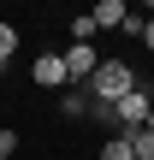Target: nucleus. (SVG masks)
Segmentation results:
<instances>
[{
    "instance_id": "obj_11",
    "label": "nucleus",
    "mask_w": 154,
    "mask_h": 160,
    "mask_svg": "<svg viewBox=\"0 0 154 160\" xmlns=\"http://www.w3.org/2000/svg\"><path fill=\"white\" fill-rule=\"evenodd\" d=\"M148 131H154V113H148Z\"/></svg>"
},
{
    "instance_id": "obj_7",
    "label": "nucleus",
    "mask_w": 154,
    "mask_h": 160,
    "mask_svg": "<svg viewBox=\"0 0 154 160\" xmlns=\"http://www.w3.org/2000/svg\"><path fill=\"white\" fill-rule=\"evenodd\" d=\"M101 160H137V154H131V142H125V137H107V148H101Z\"/></svg>"
},
{
    "instance_id": "obj_8",
    "label": "nucleus",
    "mask_w": 154,
    "mask_h": 160,
    "mask_svg": "<svg viewBox=\"0 0 154 160\" xmlns=\"http://www.w3.org/2000/svg\"><path fill=\"white\" fill-rule=\"evenodd\" d=\"M12 53H18V30H12V24H0V65H6Z\"/></svg>"
},
{
    "instance_id": "obj_2",
    "label": "nucleus",
    "mask_w": 154,
    "mask_h": 160,
    "mask_svg": "<svg viewBox=\"0 0 154 160\" xmlns=\"http://www.w3.org/2000/svg\"><path fill=\"white\" fill-rule=\"evenodd\" d=\"M148 113H154V89L148 83H137L119 107H113V137H125V131H142L148 125Z\"/></svg>"
},
{
    "instance_id": "obj_4",
    "label": "nucleus",
    "mask_w": 154,
    "mask_h": 160,
    "mask_svg": "<svg viewBox=\"0 0 154 160\" xmlns=\"http://www.w3.org/2000/svg\"><path fill=\"white\" fill-rule=\"evenodd\" d=\"M89 18H95V30H125V24H131V6H125V0H101Z\"/></svg>"
},
{
    "instance_id": "obj_10",
    "label": "nucleus",
    "mask_w": 154,
    "mask_h": 160,
    "mask_svg": "<svg viewBox=\"0 0 154 160\" xmlns=\"http://www.w3.org/2000/svg\"><path fill=\"white\" fill-rule=\"evenodd\" d=\"M142 42H148V53H154V18H142Z\"/></svg>"
},
{
    "instance_id": "obj_3",
    "label": "nucleus",
    "mask_w": 154,
    "mask_h": 160,
    "mask_svg": "<svg viewBox=\"0 0 154 160\" xmlns=\"http://www.w3.org/2000/svg\"><path fill=\"white\" fill-rule=\"evenodd\" d=\"M59 59H65V83H71V89H83V83L95 77V65H101V53H95V48H83V42H71Z\"/></svg>"
},
{
    "instance_id": "obj_1",
    "label": "nucleus",
    "mask_w": 154,
    "mask_h": 160,
    "mask_svg": "<svg viewBox=\"0 0 154 160\" xmlns=\"http://www.w3.org/2000/svg\"><path fill=\"white\" fill-rule=\"evenodd\" d=\"M137 83H142V77H137L125 59H101V65H95V77L83 83V95H89V107H119Z\"/></svg>"
},
{
    "instance_id": "obj_5",
    "label": "nucleus",
    "mask_w": 154,
    "mask_h": 160,
    "mask_svg": "<svg viewBox=\"0 0 154 160\" xmlns=\"http://www.w3.org/2000/svg\"><path fill=\"white\" fill-rule=\"evenodd\" d=\"M36 83H42V89H59V83H65V59H59V53H42V59H36Z\"/></svg>"
},
{
    "instance_id": "obj_9",
    "label": "nucleus",
    "mask_w": 154,
    "mask_h": 160,
    "mask_svg": "<svg viewBox=\"0 0 154 160\" xmlns=\"http://www.w3.org/2000/svg\"><path fill=\"white\" fill-rule=\"evenodd\" d=\"M0 154H18V131H0Z\"/></svg>"
},
{
    "instance_id": "obj_6",
    "label": "nucleus",
    "mask_w": 154,
    "mask_h": 160,
    "mask_svg": "<svg viewBox=\"0 0 154 160\" xmlns=\"http://www.w3.org/2000/svg\"><path fill=\"white\" fill-rule=\"evenodd\" d=\"M59 113H65V119H83V113H89V95H83V89H65V95H59Z\"/></svg>"
},
{
    "instance_id": "obj_12",
    "label": "nucleus",
    "mask_w": 154,
    "mask_h": 160,
    "mask_svg": "<svg viewBox=\"0 0 154 160\" xmlns=\"http://www.w3.org/2000/svg\"><path fill=\"white\" fill-rule=\"evenodd\" d=\"M0 160H12V154H0Z\"/></svg>"
}]
</instances>
